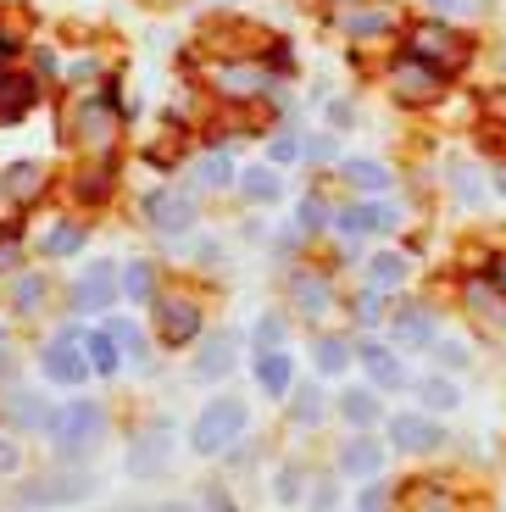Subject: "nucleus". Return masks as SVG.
I'll return each mask as SVG.
<instances>
[{"instance_id": "2eb2a0df", "label": "nucleus", "mask_w": 506, "mask_h": 512, "mask_svg": "<svg viewBox=\"0 0 506 512\" xmlns=\"http://www.w3.org/2000/svg\"><path fill=\"white\" fill-rule=\"evenodd\" d=\"M356 362L367 368V379L379 384V390H401V384H406L401 357H395V351H384L379 340H367V346H356Z\"/></svg>"}, {"instance_id": "6e6552de", "label": "nucleus", "mask_w": 506, "mask_h": 512, "mask_svg": "<svg viewBox=\"0 0 506 512\" xmlns=\"http://www.w3.org/2000/svg\"><path fill=\"white\" fill-rule=\"evenodd\" d=\"M123 295V279H117V262H89L73 284V307L78 312H106Z\"/></svg>"}, {"instance_id": "f8f14e48", "label": "nucleus", "mask_w": 506, "mask_h": 512, "mask_svg": "<svg viewBox=\"0 0 506 512\" xmlns=\"http://www.w3.org/2000/svg\"><path fill=\"white\" fill-rule=\"evenodd\" d=\"M334 223H340L345 240H362V234H384V229H395L401 218H395V206H390V201H362V206H345V212H340Z\"/></svg>"}, {"instance_id": "37998d69", "label": "nucleus", "mask_w": 506, "mask_h": 512, "mask_svg": "<svg viewBox=\"0 0 506 512\" xmlns=\"http://www.w3.org/2000/svg\"><path fill=\"white\" fill-rule=\"evenodd\" d=\"M379 318H384V312H379V290H367L362 301H356V323H362V329H373Z\"/></svg>"}, {"instance_id": "09e8293b", "label": "nucleus", "mask_w": 506, "mask_h": 512, "mask_svg": "<svg viewBox=\"0 0 506 512\" xmlns=\"http://www.w3.org/2000/svg\"><path fill=\"white\" fill-rule=\"evenodd\" d=\"M12 334H6V329H0V379H6V373H12Z\"/></svg>"}, {"instance_id": "4be33fe9", "label": "nucleus", "mask_w": 506, "mask_h": 512, "mask_svg": "<svg viewBox=\"0 0 506 512\" xmlns=\"http://www.w3.org/2000/svg\"><path fill=\"white\" fill-rule=\"evenodd\" d=\"M462 295H468V307L479 312V318H490L495 329L506 323V295L495 290V279H468V290H462Z\"/></svg>"}, {"instance_id": "de8ad7c7", "label": "nucleus", "mask_w": 506, "mask_h": 512, "mask_svg": "<svg viewBox=\"0 0 506 512\" xmlns=\"http://www.w3.org/2000/svg\"><path fill=\"white\" fill-rule=\"evenodd\" d=\"M279 501H301V468H284L279 474Z\"/></svg>"}, {"instance_id": "473e14b6", "label": "nucleus", "mask_w": 506, "mask_h": 512, "mask_svg": "<svg viewBox=\"0 0 506 512\" xmlns=\"http://www.w3.org/2000/svg\"><path fill=\"white\" fill-rule=\"evenodd\" d=\"M45 256H73L84 251V223H56L51 234H45V245H39Z\"/></svg>"}, {"instance_id": "20e7f679", "label": "nucleus", "mask_w": 506, "mask_h": 512, "mask_svg": "<svg viewBox=\"0 0 506 512\" xmlns=\"http://www.w3.org/2000/svg\"><path fill=\"white\" fill-rule=\"evenodd\" d=\"M95 490V479L78 474V468H62V474H39L28 479V490H17V507L23 512H45V507H73Z\"/></svg>"}, {"instance_id": "58836bf2", "label": "nucleus", "mask_w": 506, "mask_h": 512, "mask_svg": "<svg viewBox=\"0 0 506 512\" xmlns=\"http://www.w3.org/2000/svg\"><path fill=\"white\" fill-rule=\"evenodd\" d=\"M256 346H262V351H279V346H284V318H256Z\"/></svg>"}, {"instance_id": "ea45409f", "label": "nucleus", "mask_w": 506, "mask_h": 512, "mask_svg": "<svg viewBox=\"0 0 506 512\" xmlns=\"http://www.w3.org/2000/svg\"><path fill=\"white\" fill-rule=\"evenodd\" d=\"M418 512H456V501L445 496L440 485H423V496H418Z\"/></svg>"}, {"instance_id": "7ed1b4c3", "label": "nucleus", "mask_w": 506, "mask_h": 512, "mask_svg": "<svg viewBox=\"0 0 506 512\" xmlns=\"http://www.w3.org/2000/svg\"><path fill=\"white\" fill-rule=\"evenodd\" d=\"M39 373H45V379L51 384H62V390H73V384H84L89 373V351H84V329H62L51 340V346L39 351Z\"/></svg>"}, {"instance_id": "49530a36", "label": "nucleus", "mask_w": 506, "mask_h": 512, "mask_svg": "<svg viewBox=\"0 0 506 512\" xmlns=\"http://www.w3.org/2000/svg\"><path fill=\"white\" fill-rule=\"evenodd\" d=\"M301 156H306V162H329V156H334V140H329V134H317V140L301 145Z\"/></svg>"}, {"instance_id": "39448f33", "label": "nucleus", "mask_w": 506, "mask_h": 512, "mask_svg": "<svg viewBox=\"0 0 506 512\" xmlns=\"http://www.w3.org/2000/svg\"><path fill=\"white\" fill-rule=\"evenodd\" d=\"M151 318H156V340L162 346H190L201 334V301L195 295H156L151 301Z\"/></svg>"}, {"instance_id": "dca6fc26", "label": "nucleus", "mask_w": 506, "mask_h": 512, "mask_svg": "<svg viewBox=\"0 0 506 512\" xmlns=\"http://www.w3.org/2000/svg\"><path fill=\"white\" fill-rule=\"evenodd\" d=\"M256 384H262V396H290V384H295V357L290 351H262V357H256Z\"/></svg>"}, {"instance_id": "f257e3e1", "label": "nucleus", "mask_w": 506, "mask_h": 512, "mask_svg": "<svg viewBox=\"0 0 506 512\" xmlns=\"http://www.w3.org/2000/svg\"><path fill=\"white\" fill-rule=\"evenodd\" d=\"M45 440H51L62 457H84L106 440V407L101 401H62L51 407V423H45Z\"/></svg>"}, {"instance_id": "2f4dec72", "label": "nucleus", "mask_w": 506, "mask_h": 512, "mask_svg": "<svg viewBox=\"0 0 506 512\" xmlns=\"http://www.w3.org/2000/svg\"><path fill=\"white\" fill-rule=\"evenodd\" d=\"M117 279H123L128 301H156V268H151V262H128Z\"/></svg>"}, {"instance_id": "c9c22d12", "label": "nucleus", "mask_w": 506, "mask_h": 512, "mask_svg": "<svg viewBox=\"0 0 506 512\" xmlns=\"http://www.w3.org/2000/svg\"><path fill=\"white\" fill-rule=\"evenodd\" d=\"M418 396L429 401L434 412H451L456 401H462V396H456V384H451V379H423V384H418Z\"/></svg>"}, {"instance_id": "0eeeda50", "label": "nucleus", "mask_w": 506, "mask_h": 512, "mask_svg": "<svg viewBox=\"0 0 506 512\" xmlns=\"http://www.w3.org/2000/svg\"><path fill=\"white\" fill-rule=\"evenodd\" d=\"M390 90H395V101H406V106H429L434 95L445 90V73L429 62H418V56H401V62L390 67Z\"/></svg>"}, {"instance_id": "423d86ee", "label": "nucleus", "mask_w": 506, "mask_h": 512, "mask_svg": "<svg viewBox=\"0 0 506 512\" xmlns=\"http://www.w3.org/2000/svg\"><path fill=\"white\" fill-rule=\"evenodd\" d=\"M406 56H418V62H429V67H440V73L445 78H451L456 73V67H462V62H468V39H462V34H451V28H418V34H412V45H406Z\"/></svg>"}, {"instance_id": "e433bc0d", "label": "nucleus", "mask_w": 506, "mask_h": 512, "mask_svg": "<svg viewBox=\"0 0 506 512\" xmlns=\"http://www.w3.org/2000/svg\"><path fill=\"white\" fill-rule=\"evenodd\" d=\"M323 218H329V206L317 201V195H306V201L295 206V229H301V234H317V229H323Z\"/></svg>"}, {"instance_id": "c03bdc74", "label": "nucleus", "mask_w": 506, "mask_h": 512, "mask_svg": "<svg viewBox=\"0 0 506 512\" xmlns=\"http://www.w3.org/2000/svg\"><path fill=\"white\" fill-rule=\"evenodd\" d=\"M267 156H273V167H279V162H295V156H301V145H295L290 134H273V145H267Z\"/></svg>"}, {"instance_id": "9b49d317", "label": "nucleus", "mask_w": 506, "mask_h": 512, "mask_svg": "<svg viewBox=\"0 0 506 512\" xmlns=\"http://www.w3.org/2000/svg\"><path fill=\"white\" fill-rule=\"evenodd\" d=\"M212 84L223 95H234V101H251V95L273 90V78H267L256 62H223V67H212Z\"/></svg>"}, {"instance_id": "c756f323", "label": "nucleus", "mask_w": 506, "mask_h": 512, "mask_svg": "<svg viewBox=\"0 0 506 512\" xmlns=\"http://www.w3.org/2000/svg\"><path fill=\"white\" fill-rule=\"evenodd\" d=\"M367 279H373V290H395V284H406V256L379 251L373 262H367Z\"/></svg>"}, {"instance_id": "ddd939ff", "label": "nucleus", "mask_w": 506, "mask_h": 512, "mask_svg": "<svg viewBox=\"0 0 506 512\" xmlns=\"http://www.w3.org/2000/svg\"><path fill=\"white\" fill-rule=\"evenodd\" d=\"M162 462H167V429H162V423H151V429L128 446V474H134V479H156V474H162Z\"/></svg>"}, {"instance_id": "cd10ccee", "label": "nucleus", "mask_w": 506, "mask_h": 512, "mask_svg": "<svg viewBox=\"0 0 506 512\" xmlns=\"http://www.w3.org/2000/svg\"><path fill=\"white\" fill-rule=\"evenodd\" d=\"M340 412H345V423H356V429H373V423L384 418L373 390H345V396H340Z\"/></svg>"}, {"instance_id": "6ab92c4d", "label": "nucleus", "mask_w": 506, "mask_h": 512, "mask_svg": "<svg viewBox=\"0 0 506 512\" xmlns=\"http://www.w3.org/2000/svg\"><path fill=\"white\" fill-rule=\"evenodd\" d=\"M340 179L351 184V190H362V195H384V190H390V173H384V162H373V156H345Z\"/></svg>"}, {"instance_id": "603ef678", "label": "nucleus", "mask_w": 506, "mask_h": 512, "mask_svg": "<svg viewBox=\"0 0 506 512\" xmlns=\"http://www.w3.org/2000/svg\"><path fill=\"white\" fill-rule=\"evenodd\" d=\"M329 123H334V128H345V123H351V106L334 101V106H329Z\"/></svg>"}, {"instance_id": "a211bd4d", "label": "nucleus", "mask_w": 506, "mask_h": 512, "mask_svg": "<svg viewBox=\"0 0 506 512\" xmlns=\"http://www.w3.org/2000/svg\"><path fill=\"white\" fill-rule=\"evenodd\" d=\"M395 346H434V312L429 307H401L390 318Z\"/></svg>"}, {"instance_id": "bb28decb", "label": "nucleus", "mask_w": 506, "mask_h": 512, "mask_svg": "<svg viewBox=\"0 0 506 512\" xmlns=\"http://www.w3.org/2000/svg\"><path fill=\"white\" fill-rule=\"evenodd\" d=\"M39 307H45V273H23L12 284V312L17 318H39Z\"/></svg>"}, {"instance_id": "9d476101", "label": "nucleus", "mask_w": 506, "mask_h": 512, "mask_svg": "<svg viewBox=\"0 0 506 512\" xmlns=\"http://www.w3.org/2000/svg\"><path fill=\"white\" fill-rule=\"evenodd\" d=\"M390 446L395 451H440L445 435H440V423L423 418V412H395L390 418Z\"/></svg>"}, {"instance_id": "72a5a7b5", "label": "nucleus", "mask_w": 506, "mask_h": 512, "mask_svg": "<svg viewBox=\"0 0 506 512\" xmlns=\"http://www.w3.org/2000/svg\"><path fill=\"white\" fill-rule=\"evenodd\" d=\"M323 401H329V396H323V390H312V384H306L301 396L290 401V418H295V423H306V429H312V423H323V412H329V407H323Z\"/></svg>"}, {"instance_id": "864d4df0", "label": "nucleus", "mask_w": 506, "mask_h": 512, "mask_svg": "<svg viewBox=\"0 0 506 512\" xmlns=\"http://www.w3.org/2000/svg\"><path fill=\"white\" fill-rule=\"evenodd\" d=\"M162 512H190V507H184V501H178V507H162Z\"/></svg>"}, {"instance_id": "3c124183", "label": "nucleus", "mask_w": 506, "mask_h": 512, "mask_svg": "<svg viewBox=\"0 0 506 512\" xmlns=\"http://www.w3.org/2000/svg\"><path fill=\"white\" fill-rule=\"evenodd\" d=\"M206 512H234V501H228V490H206Z\"/></svg>"}, {"instance_id": "412c9836", "label": "nucleus", "mask_w": 506, "mask_h": 512, "mask_svg": "<svg viewBox=\"0 0 506 512\" xmlns=\"http://www.w3.org/2000/svg\"><path fill=\"white\" fill-rule=\"evenodd\" d=\"M84 351H89V368L101 373V379H112V373L123 368V346L112 340V329H89L84 334Z\"/></svg>"}, {"instance_id": "79ce46f5", "label": "nucleus", "mask_w": 506, "mask_h": 512, "mask_svg": "<svg viewBox=\"0 0 506 512\" xmlns=\"http://www.w3.org/2000/svg\"><path fill=\"white\" fill-rule=\"evenodd\" d=\"M23 468V446L12 435H0V474H17Z\"/></svg>"}, {"instance_id": "5701e85b", "label": "nucleus", "mask_w": 506, "mask_h": 512, "mask_svg": "<svg viewBox=\"0 0 506 512\" xmlns=\"http://www.w3.org/2000/svg\"><path fill=\"white\" fill-rule=\"evenodd\" d=\"M0 190L12 195V201H28V195L45 190V173H39V162H12L0 173Z\"/></svg>"}, {"instance_id": "a18cd8bd", "label": "nucleus", "mask_w": 506, "mask_h": 512, "mask_svg": "<svg viewBox=\"0 0 506 512\" xmlns=\"http://www.w3.org/2000/svg\"><path fill=\"white\" fill-rule=\"evenodd\" d=\"M334 501H340V490H334V479H323V485H312V512H334Z\"/></svg>"}, {"instance_id": "f3484780", "label": "nucleus", "mask_w": 506, "mask_h": 512, "mask_svg": "<svg viewBox=\"0 0 506 512\" xmlns=\"http://www.w3.org/2000/svg\"><path fill=\"white\" fill-rule=\"evenodd\" d=\"M384 468V446L379 440H367V435H351L340 446V474H351V479H373Z\"/></svg>"}, {"instance_id": "f03ea898", "label": "nucleus", "mask_w": 506, "mask_h": 512, "mask_svg": "<svg viewBox=\"0 0 506 512\" xmlns=\"http://www.w3.org/2000/svg\"><path fill=\"white\" fill-rule=\"evenodd\" d=\"M245 423H251V407H245L240 396H217V401H206L201 418H195V429H190V451H195V457H217V451L240 446Z\"/></svg>"}, {"instance_id": "b1692460", "label": "nucleus", "mask_w": 506, "mask_h": 512, "mask_svg": "<svg viewBox=\"0 0 506 512\" xmlns=\"http://www.w3.org/2000/svg\"><path fill=\"white\" fill-rule=\"evenodd\" d=\"M228 368H234V334H217V340H206L201 362H195V379H223Z\"/></svg>"}, {"instance_id": "aec40b11", "label": "nucleus", "mask_w": 506, "mask_h": 512, "mask_svg": "<svg viewBox=\"0 0 506 512\" xmlns=\"http://www.w3.org/2000/svg\"><path fill=\"white\" fill-rule=\"evenodd\" d=\"M290 295H295V307H301L306 318L329 312V301H334L329 279H317V273H290Z\"/></svg>"}, {"instance_id": "f704fd0d", "label": "nucleus", "mask_w": 506, "mask_h": 512, "mask_svg": "<svg viewBox=\"0 0 506 512\" xmlns=\"http://www.w3.org/2000/svg\"><path fill=\"white\" fill-rule=\"evenodd\" d=\"M106 329H112V340L123 346V357H128V362H145V334L134 329V323H128V318H112Z\"/></svg>"}, {"instance_id": "7c9ffc66", "label": "nucleus", "mask_w": 506, "mask_h": 512, "mask_svg": "<svg viewBox=\"0 0 506 512\" xmlns=\"http://www.w3.org/2000/svg\"><path fill=\"white\" fill-rule=\"evenodd\" d=\"M195 184H201V190H228V184H234V162H228L223 151L201 156V162H195Z\"/></svg>"}, {"instance_id": "5fc2aeb1", "label": "nucleus", "mask_w": 506, "mask_h": 512, "mask_svg": "<svg viewBox=\"0 0 506 512\" xmlns=\"http://www.w3.org/2000/svg\"><path fill=\"white\" fill-rule=\"evenodd\" d=\"M495 268H501V273H495V279H506V262H495Z\"/></svg>"}, {"instance_id": "393cba45", "label": "nucleus", "mask_w": 506, "mask_h": 512, "mask_svg": "<svg viewBox=\"0 0 506 512\" xmlns=\"http://www.w3.org/2000/svg\"><path fill=\"white\" fill-rule=\"evenodd\" d=\"M240 195L245 201H279L284 195L279 167H251V173H240Z\"/></svg>"}, {"instance_id": "a19ab883", "label": "nucleus", "mask_w": 506, "mask_h": 512, "mask_svg": "<svg viewBox=\"0 0 506 512\" xmlns=\"http://www.w3.org/2000/svg\"><path fill=\"white\" fill-rule=\"evenodd\" d=\"M356 512H390V490H384V485H367L362 496H356Z\"/></svg>"}, {"instance_id": "c85d7f7f", "label": "nucleus", "mask_w": 506, "mask_h": 512, "mask_svg": "<svg viewBox=\"0 0 506 512\" xmlns=\"http://www.w3.org/2000/svg\"><path fill=\"white\" fill-rule=\"evenodd\" d=\"M34 84L28 78H0V123H12V117H23L28 106H34Z\"/></svg>"}, {"instance_id": "4468645a", "label": "nucleus", "mask_w": 506, "mask_h": 512, "mask_svg": "<svg viewBox=\"0 0 506 512\" xmlns=\"http://www.w3.org/2000/svg\"><path fill=\"white\" fill-rule=\"evenodd\" d=\"M340 28L351 39H384V34H395V6H345Z\"/></svg>"}, {"instance_id": "4c0bfd02", "label": "nucleus", "mask_w": 506, "mask_h": 512, "mask_svg": "<svg viewBox=\"0 0 506 512\" xmlns=\"http://www.w3.org/2000/svg\"><path fill=\"white\" fill-rule=\"evenodd\" d=\"M17 268H23V234L0 229V273H17Z\"/></svg>"}, {"instance_id": "8fccbe9b", "label": "nucleus", "mask_w": 506, "mask_h": 512, "mask_svg": "<svg viewBox=\"0 0 506 512\" xmlns=\"http://www.w3.org/2000/svg\"><path fill=\"white\" fill-rule=\"evenodd\" d=\"M440 362H445V368H468V351H462V346H440Z\"/></svg>"}, {"instance_id": "1a4fd4ad", "label": "nucleus", "mask_w": 506, "mask_h": 512, "mask_svg": "<svg viewBox=\"0 0 506 512\" xmlns=\"http://www.w3.org/2000/svg\"><path fill=\"white\" fill-rule=\"evenodd\" d=\"M145 218L156 234H190L195 229V201L184 190H151L145 195Z\"/></svg>"}, {"instance_id": "a878e982", "label": "nucleus", "mask_w": 506, "mask_h": 512, "mask_svg": "<svg viewBox=\"0 0 506 512\" xmlns=\"http://www.w3.org/2000/svg\"><path fill=\"white\" fill-rule=\"evenodd\" d=\"M351 357H356V346L345 340V334H323L312 362H317V373H345V368H351Z\"/></svg>"}]
</instances>
